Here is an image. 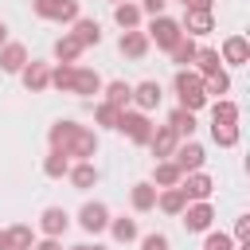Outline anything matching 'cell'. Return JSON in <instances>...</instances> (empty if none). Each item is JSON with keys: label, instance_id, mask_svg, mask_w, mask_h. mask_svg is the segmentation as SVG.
<instances>
[{"label": "cell", "instance_id": "cell-1", "mask_svg": "<svg viewBox=\"0 0 250 250\" xmlns=\"http://www.w3.org/2000/svg\"><path fill=\"white\" fill-rule=\"evenodd\" d=\"M47 141H51V148H59L70 160H94L98 156V133L78 125V121H55Z\"/></svg>", "mask_w": 250, "mask_h": 250}, {"label": "cell", "instance_id": "cell-2", "mask_svg": "<svg viewBox=\"0 0 250 250\" xmlns=\"http://www.w3.org/2000/svg\"><path fill=\"white\" fill-rule=\"evenodd\" d=\"M172 90H176V98H180V109H203L207 105V94H203V78L191 70V66H180L176 70V82H172Z\"/></svg>", "mask_w": 250, "mask_h": 250}, {"label": "cell", "instance_id": "cell-3", "mask_svg": "<svg viewBox=\"0 0 250 250\" xmlns=\"http://www.w3.org/2000/svg\"><path fill=\"white\" fill-rule=\"evenodd\" d=\"M31 12L39 20H51V23H74L82 16L78 0H31Z\"/></svg>", "mask_w": 250, "mask_h": 250}, {"label": "cell", "instance_id": "cell-4", "mask_svg": "<svg viewBox=\"0 0 250 250\" xmlns=\"http://www.w3.org/2000/svg\"><path fill=\"white\" fill-rule=\"evenodd\" d=\"M117 133H125L133 145H148V137H152V121H148V113H141V109H121V117H117Z\"/></svg>", "mask_w": 250, "mask_h": 250}, {"label": "cell", "instance_id": "cell-5", "mask_svg": "<svg viewBox=\"0 0 250 250\" xmlns=\"http://www.w3.org/2000/svg\"><path fill=\"white\" fill-rule=\"evenodd\" d=\"M148 43H156L160 51H172L176 47V39L184 35V27H180V20H172V16H152V23H148Z\"/></svg>", "mask_w": 250, "mask_h": 250}, {"label": "cell", "instance_id": "cell-6", "mask_svg": "<svg viewBox=\"0 0 250 250\" xmlns=\"http://www.w3.org/2000/svg\"><path fill=\"white\" fill-rule=\"evenodd\" d=\"M168 160H172L180 172H199V168H203V160H207V152H203V145H199V141H191V137H188V141H180V145H176V152H172Z\"/></svg>", "mask_w": 250, "mask_h": 250}, {"label": "cell", "instance_id": "cell-7", "mask_svg": "<svg viewBox=\"0 0 250 250\" xmlns=\"http://www.w3.org/2000/svg\"><path fill=\"white\" fill-rule=\"evenodd\" d=\"M78 227H82L86 234H102V230L109 227V207H105L102 199H86L82 211H78Z\"/></svg>", "mask_w": 250, "mask_h": 250}, {"label": "cell", "instance_id": "cell-8", "mask_svg": "<svg viewBox=\"0 0 250 250\" xmlns=\"http://www.w3.org/2000/svg\"><path fill=\"white\" fill-rule=\"evenodd\" d=\"M180 191H184V199L188 203H195V199H211V191H215V180L199 168V172H184V180L176 184Z\"/></svg>", "mask_w": 250, "mask_h": 250}, {"label": "cell", "instance_id": "cell-9", "mask_svg": "<svg viewBox=\"0 0 250 250\" xmlns=\"http://www.w3.org/2000/svg\"><path fill=\"white\" fill-rule=\"evenodd\" d=\"M180 215H184V227H188L191 234H203V230H211V223H215V207H211L207 199H195V203H188Z\"/></svg>", "mask_w": 250, "mask_h": 250}, {"label": "cell", "instance_id": "cell-10", "mask_svg": "<svg viewBox=\"0 0 250 250\" xmlns=\"http://www.w3.org/2000/svg\"><path fill=\"white\" fill-rule=\"evenodd\" d=\"M20 82H23V90H27V94H43V90L51 86V66H47V62L27 59V62H23V70H20Z\"/></svg>", "mask_w": 250, "mask_h": 250}, {"label": "cell", "instance_id": "cell-11", "mask_svg": "<svg viewBox=\"0 0 250 250\" xmlns=\"http://www.w3.org/2000/svg\"><path fill=\"white\" fill-rule=\"evenodd\" d=\"M160 98H164V90H160V82H137L133 86V98H129V105L133 109H141V113H152L156 105H160Z\"/></svg>", "mask_w": 250, "mask_h": 250}, {"label": "cell", "instance_id": "cell-12", "mask_svg": "<svg viewBox=\"0 0 250 250\" xmlns=\"http://www.w3.org/2000/svg\"><path fill=\"white\" fill-rule=\"evenodd\" d=\"M176 145H180V137H176V129H172V125H152L148 148H152V156H156V160H168V156L176 152Z\"/></svg>", "mask_w": 250, "mask_h": 250}, {"label": "cell", "instance_id": "cell-13", "mask_svg": "<svg viewBox=\"0 0 250 250\" xmlns=\"http://www.w3.org/2000/svg\"><path fill=\"white\" fill-rule=\"evenodd\" d=\"M219 59H223L227 66H246V62H250V43H246V35H227Z\"/></svg>", "mask_w": 250, "mask_h": 250}, {"label": "cell", "instance_id": "cell-14", "mask_svg": "<svg viewBox=\"0 0 250 250\" xmlns=\"http://www.w3.org/2000/svg\"><path fill=\"white\" fill-rule=\"evenodd\" d=\"M66 227H70V215H66L62 207H43V215H39V234H47V238H62Z\"/></svg>", "mask_w": 250, "mask_h": 250}, {"label": "cell", "instance_id": "cell-15", "mask_svg": "<svg viewBox=\"0 0 250 250\" xmlns=\"http://www.w3.org/2000/svg\"><path fill=\"white\" fill-rule=\"evenodd\" d=\"M148 35L141 31V27H133V31H121V39H117V51L125 55V59H145L148 55Z\"/></svg>", "mask_w": 250, "mask_h": 250}, {"label": "cell", "instance_id": "cell-16", "mask_svg": "<svg viewBox=\"0 0 250 250\" xmlns=\"http://www.w3.org/2000/svg\"><path fill=\"white\" fill-rule=\"evenodd\" d=\"M66 180H70L78 191H86V188H94V184H98V164H94V160H70Z\"/></svg>", "mask_w": 250, "mask_h": 250}, {"label": "cell", "instance_id": "cell-17", "mask_svg": "<svg viewBox=\"0 0 250 250\" xmlns=\"http://www.w3.org/2000/svg\"><path fill=\"white\" fill-rule=\"evenodd\" d=\"M23 62H27V47L16 43V39H8V43L0 47V70H4V74H20Z\"/></svg>", "mask_w": 250, "mask_h": 250}, {"label": "cell", "instance_id": "cell-18", "mask_svg": "<svg viewBox=\"0 0 250 250\" xmlns=\"http://www.w3.org/2000/svg\"><path fill=\"white\" fill-rule=\"evenodd\" d=\"M180 27H184V35L199 39V35H211V31H215V16H211V12H184Z\"/></svg>", "mask_w": 250, "mask_h": 250}, {"label": "cell", "instance_id": "cell-19", "mask_svg": "<svg viewBox=\"0 0 250 250\" xmlns=\"http://www.w3.org/2000/svg\"><path fill=\"white\" fill-rule=\"evenodd\" d=\"M70 94H78V98L102 94V74L90 70V66H74V90H70Z\"/></svg>", "mask_w": 250, "mask_h": 250}, {"label": "cell", "instance_id": "cell-20", "mask_svg": "<svg viewBox=\"0 0 250 250\" xmlns=\"http://www.w3.org/2000/svg\"><path fill=\"white\" fill-rule=\"evenodd\" d=\"M70 35H74L82 47H98V43H102V23H98V20H86V16H78V20L70 23Z\"/></svg>", "mask_w": 250, "mask_h": 250}, {"label": "cell", "instance_id": "cell-21", "mask_svg": "<svg viewBox=\"0 0 250 250\" xmlns=\"http://www.w3.org/2000/svg\"><path fill=\"white\" fill-rule=\"evenodd\" d=\"M102 102H109V105H117V109H129V98H133V86L125 82V78H113V82H102Z\"/></svg>", "mask_w": 250, "mask_h": 250}, {"label": "cell", "instance_id": "cell-22", "mask_svg": "<svg viewBox=\"0 0 250 250\" xmlns=\"http://www.w3.org/2000/svg\"><path fill=\"white\" fill-rule=\"evenodd\" d=\"M141 4H129V0H121V4H113V23L121 27V31H133V27H141Z\"/></svg>", "mask_w": 250, "mask_h": 250}, {"label": "cell", "instance_id": "cell-23", "mask_svg": "<svg viewBox=\"0 0 250 250\" xmlns=\"http://www.w3.org/2000/svg\"><path fill=\"white\" fill-rule=\"evenodd\" d=\"M129 203H133V211H141V215L152 211V207H156V188H152L148 180L133 184V188H129Z\"/></svg>", "mask_w": 250, "mask_h": 250}, {"label": "cell", "instance_id": "cell-24", "mask_svg": "<svg viewBox=\"0 0 250 250\" xmlns=\"http://www.w3.org/2000/svg\"><path fill=\"white\" fill-rule=\"evenodd\" d=\"M105 230H109V234H113V242H121V246H129V242H137V238H141L137 219H125V215H121V219H113V215H109V227H105Z\"/></svg>", "mask_w": 250, "mask_h": 250}, {"label": "cell", "instance_id": "cell-25", "mask_svg": "<svg viewBox=\"0 0 250 250\" xmlns=\"http://www.w3.org/2000/svg\"><path fill=\"white\" fill-rule=\"evenodd\" d=\"M219 70H223L219 51H215V47H199V51H195V74H199V78H211V74H219Z\"/></svg>", "mask_w": 250, "mask_h": 250}, {"label": "cell", "instance_id": "cell-26", "mask_svg": "<svg viewBox=\"0 0 250 250\" xmlns=\"http://www.w3.org/2000/svg\"><path fill=\"white\" fill-rule=\"evenodd\" d=\"M180 180H184V172H180L172 160H156V168H152V180H148V184H152V188H176Z\"/></svg>", "mask_w": 250, "mask_h": 250}, {"label": "cell", "instance_id": "cell-27", "mask_svg": "<svg viewBox=\"0 0 250 250\" xmlns=\"http://www.w3.org/2000/svg\"><path fill=\"white\" fill-rule=\"evenodd\" d=\"M156 207H160L164 215H180V211L188 207V199H184L180 188H156Z\"/></svg>", "mask_w": 250, "mask_h": 250}, {"label": "cell", "instance_id": "cell-28", "mask_svg": "<svg viewBox=\"0 0 250 250\" xmlns=\"http://www.w3.org/2000/svg\"><path fill=\"white\" fill-rule=\"evenodd\" d=\"M82 51H86V47H82L70 31L55 39V59H59V62H78V55H82Z\"/></svg>", "mask_w": 250, "mask_h": 250}, {"label": "cell", "instance_id": "cell-29", "mask_svg": "<svg viewBox=\"0 0 250 250\" xmlns=\"http://www.w3.org/2000/svg\"><path fill=\"white\" fill-rule=\"evenodd\" d=\"M195 51H199V43H195L191 35H180V39H176V47H172L168 55H172V62H176V66H191V62H195Z\"/></svg>", "mask_w": 250, "mask_h": 250}, {"label": "cell", "instance_id": "cell-30", "mask_svg": "<svg viewBox=\"0 0 250 250\" xmlns=\"http://www.w3.org/2000/svg\"><path fill=\"white\" fill-rule=\"evenodd\" d=\"M211 121H215V125H238V105L227 102V98H215V105H211Z\"/></svg>", "mask_w": 250, "mask_h": 250}, {"label": "cell", "instance_id": "cell-31", "mask_svg": "<svg viewBox=\"0 0 250 250\" xmlns=\"http://www.w3.org/2000/svg\"><path fill=\"white\" fill-rule=\"evenodd\" d=\"M66 168H70V156H62L59 148H51V152L43 156V176H51V180H62V176H66Z\"/></svg>", "mask_w": 250, "mask_h": 250}, {"label": "cell", "instance_id": "cell-32", "mask_svg": "<svg viewBox=\"0 0 250 250\" xmlns=\"http://www.w3.org/2000/svg\"><path fill=\"white\" fill-rule=\"evenodd\" d=\"M74 66H78V62H59V66L51 70V86L62 90V94H70V90H74Z\"/></svg>", "mask_w": 250, "mask_h": 250}, {"label": "cell", "instance_id": "cell-33", "mask_svg": "<svg viewBox=\"0 0 250 250\" xmlns=\"http://www.w3.org/2000/svg\"><path fill=\"white\" fill-rule=\"evenodd\" d=\"M168 125L176 129V137H191V133H195V113L176 105V109H172V117H168Z\"/></svg>", "mask_w": 250, "mask_h": 250}, {"label": "cell", "instance_id": "cell-34", "mask_svg": "<svg viewBox=\"0 0 250 250\" xmlns=\"http://www.w3.org/2000/svg\"><path fill=\"white\" fill-rule=\"evenodd\" d=\"M8 242H12V250H31L35 246V230L27 223H16V227H8Z\"/></svg>", "mask_w": 250, "mask_h": 250}, {"label": "cell", "instance_id": "cell-35", "mask_svg": "<svg viewBox=\"0 0 250 250\" xmlns=\"http://www.w3.org/2000/svg\"><path fill=\"white\" fill-rule=\"evenodd\" d=\"M238 137H242V133H238V125H215V121H211V141H215L219 148H234V145H238Z\"/></svg>", "mask_w": 250, "mask_h": 250}, {"label": "cell", "instance_id": "cell-36", "mask_svg": "<svg viewBox=\"0 0 250 250\" xmlns=\"http://www.w3.org/2000/svg\"><path fill=\"white\" fill-rule=\"evenodd\" d=\"M117 117H121L117 105H109V102H98V105H94V121H98L102 129H117Z\"/></svg>", "mask_w": 250, "mask_h": 250}, {"label": "cell", "instance_id": "cell-37", "mask_svg": "<svg viewBox=\"0 0 250 250\" xmlns=\"http://www.w3.org/2000/svg\"><path fill=\"white\" fill-rule=\"evenodd\" d=\"M227 90H230V74H227V70H219V74L203 78V94H207V98H211V94L219 98V94H227Z\"/></svg>", "mask_w": 250, "mask_h": 250}, {"label": "cell", "instance_id": "cell-38", "mask_svg": "<svg viewBox=\"0 0 250 250\" xmlns=\"http://www.w3.org/2000/svg\"><path fill=\"white\" fill-rule=\"evenodd\" d=\"M203 250H234V238L227 230H203Z\"/></svg>", "mask_w": 250, "mask_h": 250}, {"label": "cell", "instance_id": "cell-39", "mask_svg": "<svg viewBox=\"0 0 250 250\" xmlns=\"http://www.w3.org/2000/svg\"><path fill=\"white\" fill-rule=\"evenodd\" d=\"M141 250H172V242H168V234L152 230V234H145V238H141Z\"/></svg>", "mask_w": 250, "mask_h": 250}, {"label": "cell", "instance_id": "cell-40", "mask_svg": "<svg viewBox=\"0 0 250 250\" xmlns=\"http://www.w3.org/2000/svg\"><path fill=\"white\" fill-rule=\"evenodd\" d=\"M230 238H238V242L250 238V215H238V219H234V234H230Z\"/></svg>", "mask_w": 250, "mask_h": 250}, {"label": "cell", "instance_id": "cell-41", "mask_svg": "<svg viewBox=\"0 0 250 250\" xmlns=\"http://www.w3.org/2000/svg\"><path fill=\"white\" fill-rule=\"evenodd\" d=\"M164 8H168V0H141L145 16H164Z\"/></svg>", "mask_w": 250, "mask_h": 250}, {"label": "cell", "instance_id": "cell-42", "mask_svg": "<svg viewBox=\"0 0 250 250\" xmlns=\"http://www.w3.org/2000/svg\"><path fill=\"white\" fill-rule=\"evenodd\" d=\"M31 250H62V242H59V238H47V234H43V238H35V246H31Z\"/></svg>", "mask_w": 250, "mask_h": 250}, {"label": "cell", "instance_id": "cell-43", "mask_svg": "<svg viewBox=\"0 0 250 250\" xmlns=\"http://www.w3.org/2000/svg\"><path fill=\"white\" fill-rule=\"evenodd\" d=\"M184 12H211V0H184Z\"/></svg>", "mask_w": 250, "mask_h": 250}, {"label": "cell", "instance_id": "cell-44", "mask_svg": "<svg viewBox=\"0 0 250 250\" xmlns=\"http://www.w3.org/2000/svg\"><path fill=\"white\" fill-rule=\"evenodd\" d=\"M70 250H105V246H98V242H94V246H90V242H78V246H70Z\"/></svg>", "mask_w": 250, "mask_h": 250}, {"label": "cell", "instance_id": "cell-45", "mask_svg": "<svg viewBox=\"0 0 250 250\" xmlns=\"http://www.w3.org/2000/svg\"><path fill=\"white\" fill-rule=\"evenodd\" d=\"M0 250H12V242H8V230H0Z\"/></svg>", "mask_w": 250, "mask_h": 250}, {"label": "cell", "instance_id": "cell-46", "mask_svg": "<svg viewBox=\"0 0 250 250\" xmlns=\"http://www.w3.org/2000/svg\"><path fill=\"white\" fill-rule=\"evenodd\" d=\"M4 43H8V23L0 20V47H4Z\"/></svg>", "mask_w": 250, "mask_h": 250}, {"label": "cell", "instance_id": "cell-47", "mask_svg": "<svg viewBox=\"0 0 250 250\" xmlns=\"http://www.w3.org/2000/svg\"><path fill=\"white\" fill-rule=\"evenodd\" d=\"M238 250H250V238H246V242H238Z\"/></svg>", "mask_w": 250, "mask_h": 250}, {"label": "cell", "instance_id": "cell-48", "mask_svg": "<svg viewBox=\"0 0 250 250\" xmlns=\"http://www.w3.org/2000/svg\"><path fill=\"white\" fill-rule=\"evenodd\" d=\"M109 4H121V0H109Z\"/></svg>", "mask_w": 250, "mask_h": 250}]
</instances>
